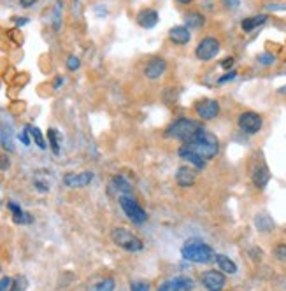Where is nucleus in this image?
<instances>
[{"label": "nucleus", "mask_w": 286, "mask_h": 291, "mask_svg": "<svg viewBox=\"0 0 286 291\" xmlns=\"http://www.w3.org/2000/svg\"><path fill=\"white\" fill-rule=\"evenodd\" d=\"M183 146H186L188 149L195 151L199 156H202L205 161L212 160L216 154L219 153V141L212 132H209L205 127H200L197 130V134L190 139L188 142H185Z\"/></svg>", "instance_id": "nucleus-1"}, {"label": "nucleus", "mask_w": 286, "mask_h": 291, "mask_svg": "<svg viewBox=\"0 0 286 291\" xmlns=\"http://www.w3.org/2000/svg\"><path fill=\"white\" fill-rule=\"evenodd\" d=\"M181 256L185 258L186 261H192V263H197V265L211 263L216 258L211 246L199 241V239H190V241H186L181 248Z\"/></svg>", "instance_id": "nucleus-2"}, {"label": "nucleus", "mask_w": 286, "mask_h": 291, "mask_svg": "<svg viewBox=\"0 0 286 291\" xmlns=\"http://www.w3.org/2000/svg\"><path fill=\"white\" fill-rule=\"evenodd\" d=\"M202 127L199 121L190 120V118H178L176 121H172L167 128H165V137L176 139V141H181L183 144L188 142L193 135L197 134V130Z\"/></svg>", "instance_id": "nucleus-3"}, {"label": "nucleus", "mask_w": 286, "mask_h": 291, "mask_svg": "<svg viewBox=\"0 0 286 291\" xmlns=\"http://www.w3.org/2000/svg\"><path fill=\"white\" fill-rule=\"evenodd\" d=\"M111 239L118 248L123 249V251L139 253L144 249V242H142L137 235L132 234L130 230H127V228H122V226L115 228V230L111 231Z\"/></svg>", "instance_id": "nucleus-4"}, {"label": "nucleus", "mask_w": 286, "mask_h": 291, "mask_svg": "<svg viewBox=\"0 0 286 291\" xmlns=\"http://www.w3.org/2000/svg\"><path fill=\"white\" fill-rule=\"evenodd\" d=\"M118 202H120V207L123 209L125 216L134 224H142L148 221V212L137 204V200H135L132 195H120Z\"/></svg>", "instance_id": "nucleus-5"}, {"label": "nucleus", "mask_w": 286, "mask_h": 291, "mask_svg": "<svg viewBox=\"0 0 286 291\" xmlns=\"http://www.w3.org/2000/svg\"><path fill=\"white\" fill-rule=\"evenodd\" d=\"M237 125L239 128L248 135H256L263 127V118L255 110H244L237 118Z\"/></svg>", "instance_id": "nucleus-6"}, {"label": "nucleus", "mask_w": 286, "mask_h": 291, "mask_svg": "<svg viewBox=\"0 0 286 291\" xmlns=\"http://www.w3.org/2000/svg\"><path fill=\"white\" fill-rule=\"evenodd\" d=\"M219 40L214 37H204L199 42V46L195 47V56L202 62H209L219 53Z\"/></svg>", "instance_id": "nucleus-7"}, {"label": "nucleus", "mask_w": 286, "mask_h": 291, "mask_svg": "<svg viewBox=\"0 0 286 291\" xmlns=\"http://www.w3.org/2000/svg\"><path fill=\"white\" fill-rule=\"evenodd\" d=\"M200 282L207 291H223L226 286V277L221 270H207L202 274Z\"/></svg>", "instance_id": "nucleus-8"}, {"label": "nucleus", "mask_w": 286, "mask_h": 291, "mask_svg": "<svg viewBox=\"0 0 286 291\" xmlns=\"http://www.w3.org/2000/svg\"><path fill=\"white\" fill-rule=\"evenodd\" d=\"M95 174L91 170L84 172H69L64 176V184L71 190H78V188H86L88 184H91Z\"/></svg>", "instance_id": "nucleus-9"}, {"label": "nucleus", "mask_w": 286, "mask_h": 291, "mask_svg": "<svg viewBox=\"0 0 286 291\" xmlns=\"http://www.w3.org/2000/svg\"><path fill=\"white\" fill-rule=\"evenodd\" d=\"M195 112H197V116H199L202 121L216 120V118H218V114H219L218 100H214V98H204V100H200L199 104L195 105Z\"/></svg>", "instance_id": "nucleus-10"}, {"label": "nucleus", "mask_w": 286, "mask_h": 291, "mask_svg": "<svg viewBox=\"0 0 286 291\" xmlns=\"http://www.w3.org/2000/svg\"><path fill=\"white\" fill-rule=\"evenodd\" d=\"M251 181L255 184L258 190H263V188L269 184L270 181V170L269 167H267L263 161H260V163H255L251 168Z\"/></svg>", "instance_id": "nucleus-11"}, {"label": "nucleus", "mask_w": 286, "mask_h": 291, "mask_svg": "<svg viewBox=\"0 0 286 291\" xmlns=\"http://www.w3.org/2000/svg\"><path fill=\"white\" fill-rule=\"evenodd\" d=\"M165 71H167V62H165L163 58L156 56V58H151V60L146 64L144 76L148 77L149 81H156L163 76Z\"/></svg>", "instance_id": "nucleus-12"}, {"label": "nucleus", "mask_w": 286, "mask_h": 291, "mask_svg": "<svg viewBox=\"0 0 286 291\" xmlns=\"http://www.w3.org/2000/svg\"><path fill=\"white\" fill-rule=\"evenodd\" d=\"M176 183L181 188H192L197 183V170L188 165H183L176 170Z\"/></svg>", "instance_id": "nucleus-13"}, {"label": "nucleus", "mask_w": 286, "mask_h": 291, "mask_svg": "<svg viewBox=\"0 0 286 291\" xmlns=\"http://www.w3.org/2000/svg\"><path fill=\"white\" fill-rule=\"evenodd\" d=\"M135 20H137V25L142 28H146V30H149V28L156 27V23H158L160 16L158 13H156L155 9H142L137 13V16H135Z\"/></svg>", "instance_id": "nucleus-14"}, {"label": "nucleus", "mask_w": 286, "mask_h": 291, "mask_svg": "<svg viewBox=\"0 0 286 291\" xmlns=\"http://www.w3.org/2000/svg\"><path fill=\"white\" fill-rule=\"evenodd\" d=\"M178 154L181 156V160L188 161V163H192L193 168H197V170H202V168H205V160L202 156H199V154L195 153V151L188 149L186 146H181L178 149Z\"/></svg>", "instance_id": "nucleus-15"}, {"label": "nucleus", "mask_w": 286, "mask_h": 291, "mask_svg": "<svg viewBox=\"0 0 286 291\" xmlns=\"http://www.w3.org/2000/svg\"><path fill=\"white\" fill-rule=\"evenodd\" d=\"M190 28H186L185 25H178V27H172L170 30H168V39L172 40L174 44H178V46H185V44L190 42Z\"/></svg>", "instance_id": "nucleus-16"}, {"label": "nucleus", "mask_w": 286, "mask_h": 291, "mask_svg": "<svg viewBox=\"0 0 286 291\" xmlns=\"http://www.w3.org/2000/svg\"><path fill=\"white\" fill-rule=\"evenodd\" d=\"M7 207H9V211L13 212V221L16 224H30L32 221H34L32 214L25 212L23 209H21L18 204H14V202H9V204H7Z\"/></svg>", "instance_id": "nucleus-17"}, {"label": "nucleus", "mask_w": 286, "mask_h": 291, "mask_svg": "<svg viewBox=\"0 0 286 291\" xmlns=\"http://www.w3.org/2000/svg\"><path fill=\"white\" fill-rule=\"evenodd\" d=\"M170 291H192L195 288V281L186 275H179V277L170 279Z\"/></svg>", "instance_id": "nucleus-18"}, {"label": "nucleus", "mask_w": 286, "mask_h": 291, "mask_svg": "<svg viewBox=\"0 0 286 291\" xmlns=\"http://www.w3.org/2000/svg\"><path fill=\"white\" fill-rule=\"evenodd\" d=\"M255 226H256V230L260 231V234H270V231L274 230V219L270 218L269 214H256L255 216Z\"/></svg>", "instance_id": "nucleus-19"}, {"label": "nucleus", "mask_w": 286, "mask_h": 291, "mask_svg": "<svg viewBox=\"0 0 286 291\" xmlns=\"http://www.w3.org/2000/svg\"><path fill=\"white\" fill-rule=\"evenodd\" d=\"M214 261H216V265H218V268L223 272V274H230V275L237 274V265L234 263L232 258H228L225 255H216Z\"/></svg>", "instance_id": "nucleus-20"}, {"label": "nucleus", "mask_w": 286, "mask_h": 291, "mask_svg": "<svg viewBox=\"0 0 286 291\" xmlns=\"http://www.w3.org/2000/svg\"><path fill=\"white\" fill-rule=\"evenodd\" d=\"M267 20H269V16H265V14H256V16H251V18H246V20H243L241 28H243L244 32H253L255 28L265 25Z\"/></svg>", "instance_id": "nucleus-21"}, {"label": "nucleus", "mask_w": 286, "mask_h": 291, "mask_svg": "<svg viewBox=\"0 0 286 291\" xmlns=\"http://www.w3.org/2000/svg\"><path fill=\"white\" fill-rule=\"evenodd\" d=\"M111 188L115 191H118L120 195H132V184L123 176H115L111 179Z\"/></svg>", "instance_id": "nucleus-22"}, {"label": "nucleus", "mask_w": 286, "mask_h": 291, "mask_svg": "<svg viewBox=\"0 0 286 291\" xmlns=\"http://www.w3.org/2000/svg\"><path fill=\"white\" fill-rule=\"evenodd\" d=\"M204 23H205V18L200 13H195V11H192V13H186L185 14V27L186 28H192V30H195V28L202 27Z\"/></svg>", "instance_id": "nucleus-23"}, {"label": "nucleus", "mask_w": 286, "mask_h": 291, "mask_svg": "<svg viewBox=\"0 0 286 291\" xmlns=\"http://www.w3.org/2000/svg\"><path fill=\"white\" fill-rule=\"evenodd\" d=\"M0 142H2L4 149H7L9 153H13V151H14L13 132H11V128L6 127V125H2V128H0Z\"/></svg>", "instance_id": "nucleus-24"}, {"label": "nucleus", "mask_w": 286, "mask_h": 291, "mask_svg": "<svg viewBox=\"0 0 286 291\" xmlns=\"http://www.w3.org/2000/svg\"><path fill=\"white\" fill-rule=\"evenodd\" d=\"M47 142H49V147L54 154H60V135H58V130H54V128L47 130Z\"/></svg>", "instance_id": "nucleus-25"}, {"label": "nucleus", "mask_w": 286, "mask_h": 291, "mask_svg": "<svg viewBox=\"0 0 286 291\" xmlns=\"http://www.w3.org/2000/svg\"><path fill=\"white\" fill-rule=\"evenodd\" d=\"M27 128H28V132H30V137L34 139V142L37 144L41 149H46V141H44V137H42V132L39 130L37 127H32V125H27Z\"/></svg>", "instance_id": "nucleus-26"}, {"label": "nucleus", "mask_w": 286, "mask_h": 291, "mask_svg": "<svg viewBox=\"0 0 286 291\" xmlns=\"http://www.w3.org/2000/svg\"><path fill=\"white\" fill-rule=\"evenodd\" d=\"M28 288V279L25 275H16L13 279V286H11V291H25Z\"/></svg>", "instance_id": "nucleus-27"}, {"label": "nucleus", "mask_w": 286, "mask_h": 291, "mask_svg": "<svg viewBox=\"0 0 286 291\" xmlns=\"http://www.w3.org/2000/svg\"><path fill=\"white\" fill-rule=\"evenodd\" d=\"M115 286H116L115 279H112V277H107V279H104V281L98 282V284L95 286V289H93V291H115Z\"/></svg>", "instance_id": "nucleus-28"}, {"label": "nucleus", "mask_w": 286, "mask_h": 291, "mask_svg": "<svg viewBox=\"0 0 286 291\" xmlns=\"http://www.w3.org/2000/svg\"><path fill=\"white\" fill-rule=\"evenodd\" d=\"M65 65H67V69L71 72H76L79 67H81V60H79L78 56H74V54H71V56L67 58V62H65Z\"/></svg>", "instance_id": "nucleus-29"}, {"label": "nucleus", "mask_w": 286, "mask_h": 291, "mask_svg": "<svg viewBox=\"0 0 286 291\" xmlns=\"http://www.w3.org/2000/svg\"><path fill=\"white\" fill-rule=\"evenodd\" d=\"M274 258L277 261H286V244H277L274 248Z\"/></svg>", "instance_id": "nucleus-30"}, {"label": "nucleus", "mask_w": 286, "mask_h": 291, "mask_svg": "<svg viewBox=\"0 0 286 291\" xmlns=\"http://www.w3.org/2000/svg\"><path fill=\"white\" fill-rule=\"evenodd\" d=\"M34 186H35V190L41 191V193H47V191H49V183L42 181V179H39V178L34 179Z\"/></svg>", "instance_id": "nucleus-31"}, {"label": "nucleus", "mask_w": 286, "mask_h": 291, "mask_svg": "<svg viewBox=\"0 0 286 291\" xmlns=\"http://www.w3.org/2000/svg\"><path fill=\"white\" fill-rule=\"evenodd\" d=\"M258 62L262 65H272L274 62H276V58H274V54H270V53H262L258 56Z\"/></svg>", "instance_id": "nucleus-32"}, {"label": "nucleus", "mask_w": 286, "mask_h": 291, "mask_svg": "<svg viewBox=\"0 0 286 291\" xmlns=\"http://www.w3.org/2000/svg\"><path fill=\"white\" fill-rule=\"evenodd\" d=\"M130 289L132 291H149V284L146 281H134Z\"/></svg>", "instance_id": "nucleus-33"}, {"label": "nucleus", "mask_w": 286, "mask_h": 291, "mask_svg": "<svg viewBox=\"0 0 286 291\" xmlns=\"http://www.w3.org/2000/svg\"><path fill=\"white\" fill-rule=\"evenodd\" d=\"M237 77V72L232 71V72H226L223 77H219L218 79V84H225V83H230V81H234Z\"/></svg>", "instance_id": "nucleus-34"}, {"label": "nucleus", "mask_w": 286, "mask_h": 291, "mask_svg": "<svg viewBox=\"0 0 286 291\" xmlns=\"http://www.w3.org/2000/svg\"><path fill=\"white\" fill-rule=\"evenodd\" d=\"M9 167H11L9 156H7V154H0V170L6 172V170H9Z\"/></svg>", "instance_id": "nucleus-35"}, {"label": "nucleus", "mask_w": 286, "mask_h": 291, "mask_svg": "<svg viewBox=\"0 0 286 291\" xmlns=\"http://www.w3.org/2000/svg\"><path fill=\"white\" fill-rule=\"evenodd\" d=\"M18 139L23 142V146H30V132H28L27 127H25V130L21 132L20 135H18Z\"/></svg>", "instance_id": "nucleus-36"}, {"label": "nucleus", "mask_w": 286, "mask_h": 291, "mask_svg": "<svg viewBox=\"0 0 286 291\" xmlns=\"http://www.w3.org/2000/svg\"><path fill=\"white\" fill-rule=\"evenodd\" d=\"M11 286H13V279L11 277L0 279V291H11Z\"/></svg>", "instance_id": "nucleus-37"}, {"label": "nucleus", "mask_w": 286, "mask_h": 291, "mask_svg": "<svg viewBox=\"0 0 286 291\" xmlns=\"http://www.w3.org/2000/svg\"><path fill=\"white\" fill-rule=\"evenodd\" d=\"M221 2L226 9H237L241 6V0H221Z\"/></svg>", "instance_id": "nucleus-38"}, {"label": "nucleus", "mask_w": 286, "mask_h": 291, "mask_svg": "<svg viewBox=\"0 0 286 291\" xmlns=\"http://www.w3.org/2000/svg\"><path fill=\"white\" fill-rule=\"evenodd\" d=\"M60 14H62V4H56L54 7V27H60Z\"/></svg>", "instance_id": "nucleus-39"}, {"label": "nucleus", "mask_w": 286, "mask_h": 291, "mask_svg": "<svg viewBox=\"0 0 286 291\" xmlns=\"http://www.w3.org/2000/svg\"><path fill=\"white\" fill-rule=\"evenodd\" d=\"M234 64H236V60H234L232 56H228V58H225V60H223V62H221V64H219V65H221V67H223V69H225V71H226V69L234 67Z\"/></svg>", "instance_id": "nucleus-40"}, {"label": "nucleus", "mask_w": 286, "mask_h": 291, "mask_svg": "<svg viewBox=\"0 0 286 291\" xmlns=\"http://www.w3.org/2000/svg\"><path fill=\"white\" fill-rule=\"evenodd\" d=\"M35 2H37V0H20V6L27 9V7H32V6H34Z\"/></svg>", "instance_id": "nucleus-41"}, {"label": "nucleus", "mask_w": 286, "mask_h": 291, "mask_svg": "<svg viewBox=\"0 0 286 291\" xmlns=\"http://www.w3.org/2000/svg\"><path fill=\"white\" fill-rule=\"evenodd\" d=\"M156 291H170V282H168V281L162 282V284L158 286V289H156Z\"/></svg>", "instance_id": "nucleus-42"}, {"label": "nucleus", "mask_w": 286, "mask_h": 291, "mask_svg": "<svg viewBox=\"0 0 286 291\" xmlns=\"http://www.w3.org/2000/svg\"><path fill=\"white\" fill-rule=\"evenodd\" d=\"M62 84H64V77H56V81H54V90H58Z\"/></svg>", "instance_id": "nucleus-43"}, {"label": "nucleus", "mask_w": 286, "mask_h": 291, "mask_svg": "<svg viewBox=\"0 0 286 291\" xmlns=\"http://www.w3.org/2000/svg\"><path fill=\"white\" fill-rule=\"evenodd\" d=\"M179 4H183V6H188V4H192L193 0H178Z\"/></svg>", "instance_id": "nucleus-44"}, {"label": "nucleus", "mask_w": 286, "mask_h": 291, "mask_svg": "<svg viewBox=\"0 0 286 291\" xmlns=\"http://www.w3.org/2000/svg\"><path fill=\"white\" fill-rule=\"evenodd\" d=\"M27 23V18H18V25H25Z\"/></svg>", "instance_id": "nucleus-45"}]
</instances>
